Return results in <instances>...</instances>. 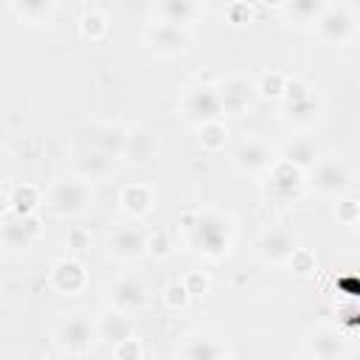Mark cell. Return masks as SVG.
<instances>
[{"instance_id":"1","label":"cell","mask_w":360,"mask_h":360,"mask_svg":"<svg viewBox=\"0 0 360 360\" xmlns=\"http://www.w3.org/2000/svg\"><path fill=\"white\" fill-rule=\"evenodd\" d=\"M183 228L188 233V245L208 256V259H219L228 253L231 248V236H233V225L225 214L219 211H197V214H183Z\"/></svg>"},{"instance_id":"2","label":"cell","mask_w":360,"mask_h":360,"mask_svg":"<svg viewBox=\"0 0 360 360\" xmlns=\"http://www.w3.org/2000/svg\"><path fill=\"white\" fill-rule=\"evenodd\" d=\"M96 340H98V326L93 318H87V312H73L62 318L53 332V343L62 354H87Z\"/></svg>"},{"instance_id":"3","label":"cell","mask_w":360,"mask_h":360,"mask_svg":"<svg viewBox=\"0 0 360 360\" xmlns=\"http://www.w3.org/2000/svg\"><path fill=\"white\" fill-rule=\"evenodd\" d=\"M93 200V188L87 186L84 177H68V180H59L51 194H48V208L59 217H73V214H82Z\"/></svg>"},{"instance_id":"4","label":"cell","mask_w":360,"mask_h":360,"mask_svg":"<svg viewBox=\"0 0 360 360\" xmlns=\"http://www.w3.org/2000/svg\"><path fill=\"white\" fill-rule=\"evenodd\" d=\"M42 225H39V217L37 214H14L8 211L3 219H0V245L6 250H25L34 245V239L39 236Z\"/></svg>"},{"instance_id":"5","label":"cell","mask_w":360,"mask_h":360,"mask_svg":"<svg viewBox=\"0 0 360 360\" xmlns=\"http://www.w3.org/2000/svg\"><path fill=\"white\" fill-rule=\"evenodd\" d=\"M309 172H312V186L321 194H340L352 183V172L343 158H318L309 166Z\"/></svg>"},{"instance_id":"6","label":"cell","mask_w":360,"mask_h":360,"mask_svg":"<svg viewBox=\"0 0 360 360\" xmlns=\"http://www.w3.org/2000/svg\"><path fill=\"white\" fill-rule=\"evenodd\" d=\"M304 354L315 360H335V357L340 360L349 354V335L340 332L338 326H318L304 340Z\"/></svg>"},{"instance_id":"7","label":"cell","mask_w":360,"mask_h":360,"mask_svg":"<svg viewBox=\"0 0 360 360\" xmlns=\"http://www.w3.org/2000/svg\"><path fill=\"white\" fill-rule=\"evenodd\" d=\"M312 25H315L321 42H326V45H346L354 37V17L349 8H340V6L338 8L326 6Z\"/></svg>"},{"instance_id":"8","label":"cell","mask_w":360,"mask_h":360,"mask_svg":"<svg viewBox=\"0 0 360 360\" xmlns=\"http://www.w3.org/2000/svg\"><path fill=\"white\" fill-rule=\"evenodd\" d=\"M301 183H304V169H298L295 163L284 160V158H276V163L267 169V194L273 200H290L301 191Z\"/></svg>"},{"instance_id":"9","label":"cell","mask_w":360,"mask_h":360,"mask_svg":"<svg viewBox=\"0 0 360 360\" xmlns=\"http://www.w3.org/2000/svg\"><path fill=\"white\" fill-rule=\"evenodd\" d=\"M183 115L188 121H194L197 127L205 124V121H214L222 115V104H219V93L217 87H208V84H200L194 90L186 93L183 98Z\"/></svg>"},{"instance_id":"10","label":"cell","mask_w":360,"mask_h":360,"mask_svg":"<svg viewBox=\"0 0 360 360\" xmlns=\"http://www.w3.org/2000/svg\"><path fill=\"white\" fill-rule=\"evenodd\" d=\"M188 28L172 25V22H152L146 28V45L160 56H177L188 48Z\"/></svg>"},{"instance_id":"11","label":"cell","mask_w":360,"mask_h":360,"mask_svg":"<svg viewBox=\"0 0 360 360\" xmlns=\"http://www.w3.org/2000/svg\"><path fill=\"white\" fill-rule=\"evenodd\" d=\"M104 298H107V304L115 312H127L129 315V312H135V309H141L146 304V287L135 276H121V278H115L107 287V295Z\"/></svg>"},{"instance_id":"12","label":"cell","mask_w":360,"mask_h":360,"mask_svg":"<svg viewBox=\"0 0 360 360\" xmlns=\"http://www.w3.org/2000/svg\"><path fill=\"white\" fill-rule=\"evenodd\" d=\"M107 250L118 262H135L146 256V233L138 225H118L107 236Z\"/></svg>"},{"instance_id":"13","label":"cell","mask_w":360,"mask_h":360,"mask_svg":"<svg viewBox=\"0 0 360 360\" xmlns=\"http://www.w3.org/2000/svg\"><path fill=\"white\" fill-rule=\"evenodd\" d=\"M273 163H276L273 149L264 141H256V138L239 143L236 152H233V166L245 174H264Z\"/></svg>"},{"instance_id":"14","label":"cell","mask_w":360,"mask_h":360,"mask_svg":"<svg viewBox=\"0 0 360 360\" xmlns=\"http://www.w3.org/2000/svg\"><path fill=\"white\" fill-rule=\"evenodd\" d=\"M84 284H87V270H84V264H82L79 259L65 256V259H59V262L51 267V287H53L56 292H62V295H76V292L84 290Z\"/></svg>"},{"instance_id":"15","label":"cell","mask_w":360,"mask_h":360,"mask_svg":"<svg viewBox=\"0 0 360 360\" xmlns=\"http://www.w3.org/2000/svg\"><path fill=\"white\" fill-rule=\"evenodd\" d=\"M259 256L270 264H284L290 259V253L295 250V239L287 228H267L262 236H259Z\"/></svg>"},{"instance_id":"16","label":"cell","mask_w":360,"mask_h":360,"mask_svg":"<svg viewBox=\"0 0 360 360\" xmlns=\"http://www.w3.org/2000/svg\"><path fill=\"white\" fill-rule=\"evenodd\" d=\"M158 20L160 22H172L180 28H188L191 22H197L205 14V3L202 0H158Z\"/></svg>"},{"instance_id":"17","label":"cell","mask_w":360,"mask_h":360,"mask_svg":"<svg viewBox=\"0 0 360 360\" xmlns=\"http://www.w3.org/2000/svg\"><path fill=\"white\" fill-rule=\"evenodd\" d=\"M84 141H87V149H98L110 158L121 155V146H124V135L127 129L121 127H112V124H90L84 127Z\"/></svg>"},{"instance_id":"18","label":"cell","mask_w":360,"mask_h":360,"mask_svg":"<svg viewBox=\"0 0 360 360\" xmlns=\"http://www.w3.org/2000/svg\"><path fill=\"white\" fill-rule=\"evenodd\" d=\"M219 93V104H222V112H231V115H239L250 107V96H253V87L248 79H228L222 87H217Z\"/></svg>"},{"instance_id":"19","label":"cell","mask_w":360,"mask_h":360,"mask_svg":"<svg viewBox=\"0 0 360 360\" xmlns=\"http://www.w3.org/2000/svg\"><path fill=\"white\" fill-rule=\"evenodd\" d=\"M155 152H158V138L149 129H129L124 135L121 158H127L129 163H149Z\"/></svg>"},{"instance_id":"20","label":"cell","mask_w":360,"mask_h":360,"mask_svg":"<svg viewBox=\"0 0 360 360\" xmlns=\"http://www.w3.org/2000/svg\"><path fill=\"white\" fill-rule=\"evenodd\" d=\"M231 354L233 352L219 338H208V335H194L180 346V357H188V360H219Z\"/></svg>"},{"instance_id":"21","label":"cell","mask_w":360,"mask_h":360,"mask_svg":"<svg viewBox=\"0 0 360 360\" xmlns=\"http://www.w3.org/2000/svg\"><path fill=\"white\" fill-rule=\"evenodd\" d=\"M118 202H121V208H124L129 217L141 219V217H146V214L152 211L155 197H152V188H149V186H143V183H127V186L121 188V194H118Z\"/></svg>"},{"instance_id":"22","label":"cell","mask_w":360,"mask_h":360,"mask_svg":"<svg viewBox=\"0 0 360 360\" xmlns=\"http://www.w3.org/2000/svg\"><path fill=\"white\" fill-rule=\"evenodd\" d=\"M112 160L110 155L98 152V149H84L76 160V174L84 180H96V177H107L112 172Z\"/></svg>"},{"instance_id":"23","label":"cell","mask_w":360,"mask_h":360,"mask_svg":"<svg viewBox=\"0 0 360 360\" xmlns=\"http://www.w3.org/2000/svg\"><path fill=\"white\" fill-rule=\"evenodd\" d=\"M8 197V211L14 214H37V208L42 205V197H39V188L34 183H17L11 186V191L6 194Z\"/></svg>"},{"instance_id":"24","label":"cell","mask_w":360,"mask_h":360,"mask_svg":"<svg viewBox=\"0 0 360 360\" xmlns=\"http://www.w3.org/2000/svg\"><path fill=\"white\" fill-rule=\"evenodd\" d=\"M318 115H321V107H318L315 96L301 98V101H287V107H284L287 124H292V127H298V129H307L309 124H315Z\"/></svg>"},{"instance_id":"25","label":"cell","mask_w":360,"mask_h":360,"mask_svg":"<svg viewBox=\"0 0 360 360\" xmlns=\"http://www.w3.org/2000/svg\"><path fill=\"white\" fill-rule=\"evenodd\" d=\"M96 326H98V338H104L110 346L132 335V321L127 318V312H115V309L110 315H104Z\"/></svg>"},{"instance_id":"26","label":"cell","mask_w":360,"mask_h":360,"mask_svg":"<svg viewBox=\"0 0 360 360\" xmlns=\"http://www.w3.org/2000/svg\"><path fill=\"white\" fill-rule=\"evenodd\" d=\"M281 8L295 25H312L326 8V0H284Z\"/></svg>"},{"instance_id":"27","label":"cell","mask_w":360,"mask_h":360,"mask_svg":"<svg viewBox=\"0 0 360 360\" xmlns=\"http://www.w3.org/2000/svg\"><path fill=\"white\" fill-rule=\"evenodd\" d=\"M281 158H284V160H290V163H295L298 169H304V172H307V169L318 160V146H315L309 138H292V141L284 146Z\"/></svg>"},{"instance_id":"28","label":"cell","mask_w":360,"mask_h":360,"mask_svg":"<svg viewBox=\"0 0 360 360\" xmlns=\"http://www.w3.org/2000/svg\"><path fill=\"white\" fill-rule=\"evenodd\" d=\"M11 8L25 22H45L53 14L56 0H11Z\"/></svg>"},{"instance_id":"29","label":"cell","mask_w":360,"mask_h":360,"mask_svg":"<svg viewBox=\"0 0 360 360\" xmlns=\"http://www.w3.org/2000/svg\"><path fill=\"white\" fill-rule=\"evenodd\" d=\"M225 141H228V127H225L219 118L200 124V143H202L205 149L217 152V149H222V146H225Z\"/></svg>"},{"instance_id":"30","label":"cell","mask_w":360,"mask_h":360,"mask_svg":"<svg viewBox=\"0 0 360 360\" xmlns=\"http://www.w3.org/2000/svg\"><path fill=\"white\" fill-rule=\"evenodd\" d=\"M79 28H82V37H84V39L98 42V39L107 37V28H110V25H107V17H104L101 11H87V14L82 17Z\"/></svg>"},{"instance_id":"31","label":"cell","mask_w":360,"mask_h":360,"mask_svg":"<svg viewBox=\"0 0 360 360\" xmlns=\"http://www.w3.org/2000/svg\"><path fill=\"white\" fill-rule=\"evenodd\" d=\"M284 82H287V76H281L278 70H270V73H264V76L256 82L253 93H259L262 98H281V93H284Z\"/></svg>"},{"instance_id":"32","label":"cell","mask_w":360,"mask_h":360,"mask_svg":"<svg viewBox=\"0 0 360 360\" xmlns=\"http://www.w3.org/2000/svg\"><path fill=\"white\" fill-rule=\"evenodd\" d=\"M284 264H290V270H292L295 276H312V273H315V267H318L315 253H312V250H307V248H295Z\"/></svg>"},{"instance_id":"33","label":"cell","mask_w":360,"mask_h":360,"mask_svg":"<svg viewBox=\"0 0 360 360\" xmlns=\"http://www.w3.org/2000/svg\"><path fill=\"white\" fill-rule=\"evenodd\" d=\"M335 217H338L340 225H349V228L357 225V219H360V202L354 197H340L338 205H335Z\"/></svg>"},{"instance_id":"34","label":"cell","mask_w":360,"mask_h":360,"mask_svg":"<svg viewBox=\"0 0 360 360\" xmlns=\"http://www.w3.org/2000/svg\"><path fill=\"white\" fill-rule=\"evenodd\" d=\"M112 349V357H118V360H141L146 352H143V346H141V340L138 338H124V340H118V343H112L110 346Z\"/></svg>"},{"instance_id":"35","label":"cell","mask_w":360,"mask_h":360,"mask_svg":"<svg viewBox=\"0 0 360 360\" xmlns=\"http://www.w3.org/2000/svg\"><path fill=\"white\" fill-rule=\"evenodd\" d=\"M188 290H186V284L183 281H172V284H166V290H163V304L169 307V309H183L186 304H188Z\"/></svg>"},{"instance_id":"36","label":"cell","mask_w":360,"mask_h":360,"mask_svg":"<svg viewBox=\"0 0 360 360\" xmlns=\"http://www.w3.org/2000/svg\"><path fill=\"white\" fill-rule=\"evenodd\" d=\"M172 253V239L166 231H158L152 236H146V256L152 259H166Z\"/></svg>"},{"instance_id":"37","label":"cell","mask_w":360,"mask_h":360,"mask_svg":"<svg viewBox=\"0 0 360 360\" xmlns=\"http://www.w3.org/2000/svg\"><path fill=\"white\" fill-rule=\"evenodd\" d=\"M225 17H228L231 25H245V22H250V20H253L250 0H233V3H228Z\"/></svg>"},{"instance_id":"38","label":"cell","mask_w":360,"mask_h":360,"mask_svg":"<svg viewBox=\"0 0 360 360\" xmlns=\"http://www.w3.org/2000/svg\"><path fill=\"white\" fill-rule=\"evenodd\" d=\"M338 315H340V332H346V335H354V329H357V304H354V298H349L346 304H340L338 307Z\"/></svg>"},{"instance_id":"39","label":"cell","mask_w":360,"mask_h":360,"mask_svg":"<svg viewBox=\"0 0 360 360\" xmlns=\"http://www.w3.org/2000/svg\"><path fill=\"white\" fill-rule=\"evenodd\" d=\"M309 96H312V90L304 79H287L284 82V93H281L284 101H301V98H309Z\"/></svg>"},{"instance_id":"40","label":"cell","mask_w":360,"mask_h":360,"mask_svg":"<svg viewBox=\"0 0 360 360\" xmlns=\"http://www.w3.org/2000/svg\"><path fill=\"white\" fill-rule=\"evenodd\" d=\"M183 284H186L188 295H202V292H208V276H205V273H200V270L186 273Z\"/></svg>"},{"instance_id":"41","label":"cell","mask_w":360,"mask_h":360,"mask_svg":"<svg viewBox=\"0 0 360 360\" xmlns=\"http://www.w3.org/2000/svg\"><path fill=\"white\" fill-rule=\"evenodd\" d=\"M65 242H68V248H73V250H84V248H90V233H87L84 228L73 225V228L68 231Z\"/></svg>"},{"instance_id":"42","label":"cell","mask_w":360,"mask_h":360,"mask_svg":"<svg viewBox=\"0 0 360 360\" xmlns=\"http://www.w3.org/2000/svg\"><path fill=\"white\" fill-rule=\"evenodd\" d=\"M338 284L343 287V292H346V298H357V278H354V273H343Z\"/></svg>"},{"instance_id":"43","label":"cell","mask_w":360,"mask_h":360,"mask_svg":"<svg viewBox=\"0 0 360 360\" xmlns=\"http://www.w3.org/2000/svg\"><path fill=\"white\" fill-rule=\"evenodd\" d=\"M8 214V197H6V191H0V219Z\"/></svg>"},{"instance_id":"44","label":"cell","mask_w":360,"mask_h":360,"mask_svg":"<svg viewBox=\"0 0 360 360\" xmlns=\"http://www.w3.org/2000/svg\"><path fill=\"white\" fill-rule=\"evenodd\" d=\"M6 169H8V163H6V152L0 149V183H3V177H6Z\"/></svg>"},{"instance_id":"45","label":"cell","mask_w":360,"mask_h":360,"mask_svg":"<svg viewBox=\"0 0 360 360\" xmlns=\"http://www.w3.org/2000/svg\"><path fill=\"white\" fill-rule=\"evenodd\" d=\"M259 3H264V6H284V0H259Z\"/></svg>"}]
</instances>
